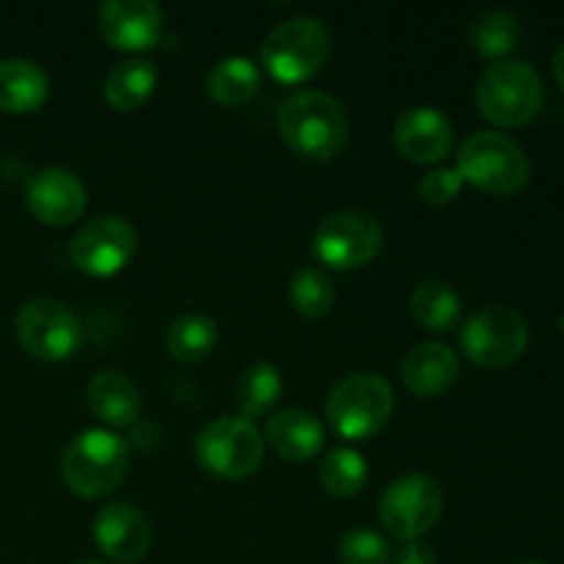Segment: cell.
Wrapping results in <instances>:
<instances>
[{"label":"cell","instance_id":"18","mask_svg":"<svg viewBox=\"0 0 564 564\" xmlns=\"http://www.w3.org/2000/svg\"><path fill=\"white\" fill-rule=\"evenodd\" d=\"M268 441L275 455L290 463H303L323 452L325 430L314 413L301 411V408H286L268 422Z\"/></svg>","mask_w":564,"mask_h":564},{"label":"cell","instance_id":"12","mask_svg":"<svg viewBox=\"0 0 564 564\" xmlns=\"http://www.w3.org/2000/svg\"><path fill=\"white\" fill-rule=\"evenodd\" d=\"M138 246V235L130 220L119 215H102L75 231L69 242V259L80 273L105 279L116 275L132 259Z\"/></svg>","mask_w":564,"mask_h":564},{"label":"cell","instance_id":"27","mask_svg":"<svg viewBox=\"0 0 564 564\" xmlns=\"http://www.w3.org/2000/svg\"><path fill=\"white\" fill-rule=\"evenodd\" d=\"M471 42L477 53H482L485 58L505 61V55H510L518 47V42H521V25H518V20L510 11H482L471 25Z\"/></svg>","mask_w":564,"mask_h":564},{"label":"cell","instance_id":"22","mask_svg":"<svg viewBox=\"0 0 564 564\" xmlns=\"http://www.w3.org/2000/svg\"><path fill=\"white\" fill-rule=\"evenodd\" d=\"M215 345H218V325L213 317L198 312L176 317L165 334V347L182 364L204 361L215 350Z\"/></svg>","mask_w":564,"mask_h":564},{"label":"cell","instance_id":"30","mask_svg":"<svg viewBox=\"0 0 564 564\" xmlns=\"http://www.w3.org/2000/svg\"><path fill=\"white\" fill-rule=\"evenodd\" d=\"M463 176L457 174V169H433L422 176V185H419V193L427 204L433 207H446V204L455 202L463 191Z\"/></svg>","mask_w":564,"mask_h":564},{"label":"cell","instance_id":"10","mask_svg":"<svg viewBox=\"0 0 564 564\" xmlns=\"http://www.w3.org/2000/svg\"><path fill=\"white\" fill-rule=\"evenodd\" d=\"M17 339L22 350L39 361H66L83 345V325L61 301L36 297L17 314Z\"/></svg>","mask_w":564,"mask_h":564},{"label":"cell","instance_id":"24","mask_svg":"<svg viewBox=\"0 0 564 564\" xmlns=\"http://www.w3.org/2000/svg\"><path fill=\"white\" fill-rule=\"evenodd\" d=\"M259 91V69L246 55L224 58L207 75V94L220 105H242Z\"/></svg>","mask_w":564,"mask_h":564},{"label":"cell","instance_id":"34","mask_svg":"<svg viewBox=\"0 0 564 564\" xmlns=\"http://www.w3.org/2000/svg\"><path fill=\"white\" fill-rule=\"evenodd\" d=\"M521 564H543V562H521Z\"/></svg>","mask_w":564,"mask_h":564},{"label":"cell","instance_id":"21","mask_svg":"<svg viewBox=\"0 0 564 564\" xmlns=\"http://www.w3.org/2000/svg\"><path fill=\"white\" fill-rule=\"evenodd\" d=\"M154 86H158V69H154L152 61L147 58H132L121 61L105 77V99H108L110 108L116 110H135L152 97Z\"/></svg>","mask_w":564,"mask_h":564},{"label":"cell","instance_id":"3","mask_svg":"<svg viewBox=\"0 0 564 564\" xmlns=\"http://www.w3.org/2000/svg\"><path fill=\"white\" fill-rule=\"evenodd\" d=\"M457 174L463 182L496 196H512L529 185V158L510 135L479 130L457 149Z\"/></svg>","mask_w":564,"mask_h":564},{"label":"cell","instance_id":"13","mask_svg":"<svg viewBox=\"0 0 564 564\" xmlns=\"http://www.w3.org/2000/svg\"><path fill=\"white\" fill-rule=\"evenodd\" d=\"M97 20L102 39L116 50H149L163 33V11L154 0H108Z\"/></svg>","mask_w":564,"mask_h":564},{"label":"cell","instance_id":"7","mask_svg":"<svg viewBox=\"0 0 564 564\" xmlns=\"http://www.w3.org/2000/svg\"><path fill=\"white\" fill-rule=\"evenodd\" d=\"M193 452L204 471L220 479H242L257 471L262 463L264 441L251 419L220 416L204 424Z\"/></svg>","mask_w":564,"mask_h":564},{"label":"cell","instance_id":"29","mask_svg":"<svg viewBox=\"0 0 564 564\" xmlns=\"http://www.w3.org/2000/svg\"><path fill=\"white\" fill-rule=\"evenodd\" d=\"M391 556L394 551H391L389 538L375 529L356 527L339 540L341 564H391Z\"/></svg>","mask_w":564,"mask_h":564},{"label":"cell","instance_id":"19","mask_svg":"<svg viewBox=\"0 0 564 564\" xmlns=\"http://www.w3.org/2000/svg\"><path fill=\"white\" fill-rule=\"evenodd\" d=\"M86 394L91 411L110 427H130L141 416V391L119 369L94 375Z\"/></svg>","mask_w":564,"mask_h":564},{"label":"cell","instance_id":"16","mask_svg":"<svg viewBox=\"0 0 564 564\" xmlns=\"http://www.w3.org/2000/svg\"><path fill=\"white\" fill-rule=\"evenodd\" d=\"M394 143L413 163H438L455 147V130L441 110L419 105L397 119Z\"/></svg>","mask_w":564,"mask_h":564},{"label":"cell","instance_id":"6","mask_svg":"<svg viewBox=\"0 0 564 564\" xmlns=\"http://www.w3.org/2000/svg\"><path fill=\"white\" fill-rule=\"evenodd\" d=\"M330 53L328 28L317 17H290L268 33L262 64L275 80L303 83L317 75Z\"/></svg>","mask_w":564,"mask_h":564},{"label":"cell","instance_id":"17","mask_svg":"<svg viewBox=\"0 0 564 564\" xmlns=\"http://www.w3.org/2000/svg\"><path fill=\"white\" fill-rule=\"evenodd\" d=\"M457 375H460V358L449 345H441V341H424L413 347L402 361V380L408 391L424 400L449 391Z\"/></svg>","mask_w":564,"mask_h":564},{"label":"cell","instance_id":"2","mask_svg":"<svg viewBox=\"0 0 564 564\" xmlns=\"http://www.w3.org/2000/svg\"><path fill=\"white\" fill-rule=\"evenodd\" d=\"M130 449L124 438L108 430H86L66 446L61 457V474L66 488L80 499H102L113 494L127 477Z\"/></svg>","mask_w":564,"mask_h":564},{"label":"cell","instance_id":"15","mask_svg":"<svg viewBox=\"0 0 564 564\" xmlns=\"http://www.w3.org/2000/svg\"><path fill=\"white\" fill-rule=\"evenodd\" d=\"M94 538L110 562L132 564L143 560L152 545V527L147 516L130 501H113L97 512Z\"/></svg>","mask_w":564,"mask_h":564},{"label":"cell","instance_id":"26","mask_svg":"<svg viewBox=\"0 0 564 564\" xmlns=\"http://www.w3.org/2000/svg\"><path fill=\"white\" fill-rule=\"evenodd\" d=\"M319 482L334 499H352L367 485V460L350 446L330 449L319 463Z\"/></svg>","mask_w":564,"mask_h":564},{"label":"cell","instance_id":"1","mask_svg":"<svg viewBox=\"0 0 564 564\" xmlns=\"http://www.w3.org/2000/svg\"><path fill=\"white\" fill-rule=\"evenodd\" d=\"M279 132L292 152L308 160H330L350 132L345 105L325 91H297L279 108Z\"/></svg>","mask_w":564,"mask_h":564},{"label":"cell","instance_id":"31","mask_svg":"<svg viewBox=\"0 0 564 564\" xmlns=\"http://www.w3.org/2000/svg\"><path fill=\"white\" fill-rule=\"evenodd\" d=\"M391 562L394 564H438V560H435V551L430 549L427 543H422V540H413V543L402 545L400 551H394Z\"/></svg>","mask_w":564,"mask_h":564},{"label":"cell","instance_id":"5","mask_svg":"<svg viewBox=\"0 0 564 564\" xmlns=\"http://www.w3.org/2000/svg\"><path fill=\"white\" fill-rule=\"evenodd\" d=\"M477 105L499 127H523L543 108V80L527 61L505 58L477 80Z\"/></svg>","mask_w":564,"mask_h":564},{"label":"cell","instance_id":"33","mask_svg":"<svg viewBox=\"0 0 564 564\" xmlns=\"http://www.w3.org/2000/svg\"><path fill=\"white\" fill-rule=\"evenodd\" d=\"M77 564H102V562H94V560H86V562H77Z\"/></svg>","mask_w":564,"mask_h":564},{"label":"cell","instance_id":"9","mask_svg":"<svg viewBox=\"0 0 564 564\" xmlns=\"http://www.w3.org/2000/svg\"><path fill=\"white\" fill-rule=\"evenodd\" d=\"M444 510L441 485L427 474H405L380 496V523L397 540L413 543L438 523Z\"/></svg>","mask_w":564,"mask_h":564},{"label":"cell","instance_id":"28","mask_svg":"<svg viewBox=\"0 0 564 564\" xmlns=\"http://www.w3.org/2000/svg\"><path fill=\"white\" fill-rule=\"evenodd\" d=\"M290 301L303 317H325L334 308V284L325 270L303 264L290 281Z\"/></svg>","mask_w":564,"mask_h":564},{"label":"cell","instance_id":"32","mask_svg":"<svg viewBox=\"0 0 564 564\" xmlns=\"http://www.w3.org/2000/svg\"><path fill=\"white\" fill-rule=\"evenodd\" d=\"M554 77H556V83H560V88L564 91V44L560 50H556V55H554Z\"/></svg>","mask_w":564,"mask_h":564},{"label":"cell","instance_id":"4","mask_svg":"<svg viewBox=\"0 0 564 564\" xmlns=\"http://www.w3.org/2000/svg\"><path fill=\"white\" fill-rule=\"evenodd\" d=\"M394 413V389L375 372L341 378L325 402V419L336 435L347 441L372 438Z\"/></svg>","mask_w":564,"mask_h":564},{"label":"cell","instance_id":"20","mask_svg":"<svg viewBox=\"0 0 564 564\" xmlns=\"http://www.w3.org/2000/svg\"><path fill=\"white\" fill-rule=\"evenodd\" d=\"M50 94V77L39 64L28 58L0 61V110L31 113L42 108Z\"/></svg>","mask_w":564,"mask_h":564},{"label":"cell","instance_id":"11","mask_svg":"<svg viewBox=\"0 0 564 564\" xmlns=\"http://www.w3.org/2000/svg\"><path fill=\"white\" fill-rule=\"evenodd\" d=\"M383 246V226L364 209L328 215L314 235V253L334 270H356L372 262Z\"/></svg>","mask_w":564,"mask_h":564},{"label":"cell","instance_id":"8","mask_svg":"<svg viewBox=\"0 0 564 564\" xmlns=\"http://www.w3.org/2000/svg\"><path fill=\"white\" fill-rule=\"evenodd\" d=\"M460 347L468 361L477 364V367H510L527 352L529 325L510 306L479 308L460 328Z\"/></svg>","mask_w":564,"mask_h":564},{"label":"cell","instance_id":"25","mask_svg":"<svg viewBox=\"0 0 564 564\" xmlns=\"http://www.w3.org/2000/svg\"><path fill=\"white\" fill-rule=\"evenodd\" d=\"M281 391H284V378H281L279 367L268 361L251 364L246 372L237 380V405H240L242 416L257 419L264 416L270 408L279 402Z\"/></svg>","mask_w":564,"mask_h":564},{"label":"cell","instance_id":"14","mask_svg":"<svg viewBox=\"0 0 564 564\" xmlns=\"http://www.w3.org/2000/svg\"><path fill=\"white\" fill-rule=\"evenodd\" d=\"M86 187L72 171L50 165L36 171L25 185L28 209L47 226H69L86 209Z\"/></svg>","mask_w":564,"mask_h":564},{"label":"cell","instance_id":"23","mask_svg":"<svg viewBox=\"0 0 564 564\" xmlns=\"http://www.w3.org/2000/svg\"><path fill=\"white\" fill-rule=\"evenodd\" d=\"M411 312L424 328L452 330L457 323H460L463 303H460V295H457L446 281L430 279L413 290Z\"/></svg>","mask_w":564,"mask_h":564},{"label":"cell","instance_id":"35","mask_svg":"<svg viewBox=\"0 0 564 564\" xmlns=\"http://www.w3.org/2000/svg\"><path fill=\"white\" fill-rule=\"evenodd\" d=\"M562 334H564V314H562Z\"/></svg>","mask_w":564,"mask_h":564}]
</instances>
